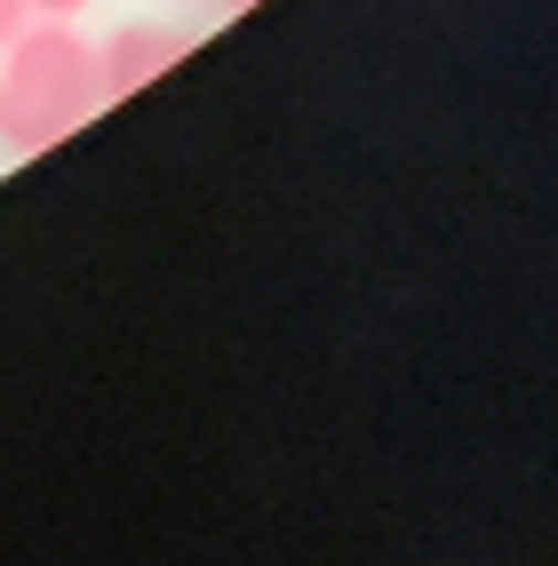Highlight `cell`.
Returning <instances> with one entry per match:
<instances>
[{
  "label": "cell",
  "instance_id": "3",
  "mask_svg": "<svg viewBox=\"0 0 558 566\" xmlns=\"http://www.w3.org/2000/svg\"><path fill=\"white\" fill-rule=\"evenodd\" d=\"M24 24H32V9H24V0H0V49H9Z\"/></svg>",
  "mask_w": 558,
  "mask_h": 566
},
{
  "label": "cell",
  "instance_id": "1",
  "mask_svg": "<svg viewBox=\"0 0 558 566\" xmlns=\"http://www.w3.org/2000/svg\"><path fill=\"white\" fill-rule=\"evenodd\" d=\"M0 153H49L81 120L104 112L96 41L72 32V17H41L0 49Z\"/></svg>",
  "mask_w": 558,
  "mask_h": 566
},
{
  "label": "cell",
  "instance_id": "5",
  "mask_svg": "<svg viewBox=\"0 0 558 566\" xmlns=\"http://www.w3.org/2000/svg\"><path fill=\"white\" fill-rule=\"evenodd\" d=\"M208 9H248V0H208Z\"/></svg>",
  "mask_w": 558,
  "mask_h": 566
},
{
  "label": "cell",
  "instance_id": "2",
  "mask_svg": "<svg viewBox=\"0 0 558 566\" xmlns=\"http://www.w3.org/2000/svg\"><path fill=\"white\" fill-rule=\"evenodd\" d=\"M192 49L176 24H120L112 41L96 49V88H104V104H120V96H136V88H152L160 72Z\"/></svg>",
  "mask_w": 558,
  "mask_h": 566
},
{
  "label": "cell",
  "instance_id": "4",
  "mask_svg": "<svg viewBox=\"0 0 558 566\" xmlns=\"http://www.w3.org/2000/svg\"><path fill=\"white\" fill-rule=\"evenodd\" d=\"M32 17H81V9H96V0H24Z\"/></svg>",
  "mask_w": 558,
  "mask_h": 566
}]
</instances>
